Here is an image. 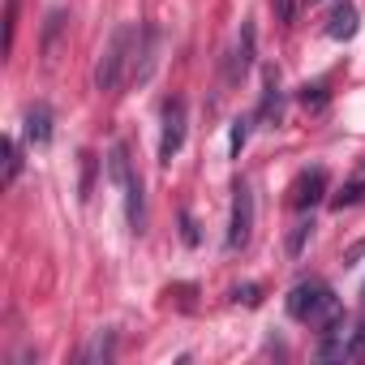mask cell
<instances>
[{"label":"cell","instance_id":"obj_9","mask_svg":"<svg viewBox=\"0 0 365 365\" xmlns=\"http://www.w3.org/2000/svg\"><path fill=\"white\" fill-rule=\"evenodd\" d=\"M26 138H31L35 146H48V142H52V112H48V103H35V108L26 112Z\"/></svg>","mask_w":365,"mask_h":365},{"label":"cell","instance_id":"obj_19","mask_svg":"<svg viewBox=\"0 0 365 365\" xmlns=\"http://www.w3.org/2000/svg\"><path fill=\"white\" fill-rule=\"evenodd\" d=\"M91 172H95V155H82V198L91 194Z\"/></svg>","mask_w":365,"mask_h":365},{"label":"cell","instance_id":"obj_5","mask_svg":"<svg viewBox=\"0 0 365 365\" xmlns=\"http://www.w3.org/2000/svg\"><path fill=\"white\" fill-rule=\"evenodd\" d=\"M185 146V99L163 103V133H159V159L172 163V155Z\"/></svg>","mask_w":365,"mask_h":365},{"label":"cell","instance_id":"obj_4","mask_svg":"<svg viewBox=\"0 0 365 365\" xmlns=\"http://www.w3.org/2000/svg\"><path fill=\"white\" fill-rule=\"evenodd\" d=\"M254 237V190L245 180L232 185V220H228V250H245Z\"/></svg>","mask_w":365,"mask_h":365},{"label":"cell","instance_id":"obj_15","mask_svg":"<svg viewBox=\"0 0 365 365\" xmlns=\"http://www.w3.org/2000/svg\"><path fill=\"white\" fill-rule=\"evenodd\" d=\"M309 228H314L309 220H301V224L292 228V237H288V254H301V245H305V237H309Z\"/></svg>","mask_w":365,"mask_h":365},{"label":"cell","instance_id":"obj_8","mask_svg":"<svg viewBox=\"0 0 365 365\" xmlns=\"http://www.w3.org/2000/svg\"><path fill=\"white\" fill-rule=\"evenodd\" d=\"M327 35L331 39H352L356 35V5L352 0H335V9L327 18Z\"/></svg>","mask_w":365,"mask_h":365},{"label":"cell","instance_id":"obj_16","mask_svg":"<svg viewBox=\"0 0 365 365\" xmlns=\"http://www.w3.org/2000/svg\"><path fill=\"white\" fill-rule=\"evenodd\" d=\"M271 5H275V18H279V22H292L297 9H301V0H271Z\"/></svg>","mask_w":365,"mask_h":365},{"label":"cell","instance_id":"obj_13","mask_svg":"<svg viewBox=\"0 0 365 365\" xmlns=\"http://www.w3.org/2000/svg\"><path fill=\"white\" fill-rule=\"evenodd\" d=\"M250 125H254L250 116H237V120H232V142H228V150H232V159H237V155L245 150V142H250Z\"/></svg>","mask_w":365,"mask_h":365},{"label":"cell","instance_id":"obj_2","mask_svg":"<svg viewBox=\"0 0 365 365\" xmlns=\"http://www.w3.org/2000/svg\"><path fill=\"white\" fill-rule=\"evenodd\" d=\"M288 314L297 322H309V327H331L335 318H344L339 309V297L322 284V279H305L288 292Z\"/></svg>","mask_w":365,"mask_h":365},{"label":"cell","instance_id":"obj_14","mask_svg":"<svg viewBox=\"0 0 365 365\" xmlns=\"http://www.w3.org/2000/svg\"><path fill=\"white\" fill-rule=\"evenodd\" d=\"M61 26H65V14L56 9V14L48 18V35H43V52H48V61H52V52H56V39H61Z\"/></svg>","mask_w":365,"mask_h":365},{"label":"cell","instance_id":"obj_3","mask_svg":"<svg viewBox=\"0 0 365 365\" xmlns=\"http://www.w3.org/2000/svg\"><path fill=\"white\" fill-rule=\"evenodd\" d=\"M108 172H112V180L125 190V220H129V228L133 232H146V198H142V176L133 172V163H129V150L116 142L112 146V155H108Z\"/></svg>","mask_w":365,"mask_h":365},{"label":"cell","instance_id":"obj_11","mask_svg":"<svg viewBox=\"0 0 365 365\" xmlns=\"http://www.w3.org/2000/svg\"><path fill=\"white\" fill-rule=\"evenodd\" d=\"M262 120H271V116H279V78L275 73H267V95H262V112H258Z\"/></svg>","mask_w":365,"mask_h":365},{"label":"cell","instance_id":"obj_10","mask_svg":"<svg viewBox=\"0 0 365 365\" xmlns=\"http://www.w3.org/2000/svg\"><path fill=\"white\" fill-rule=\"evenodd\" d=\"M361 198H365V159L356 163V172L339 185V194L331 198V207H335V211H344V207H352V202H361Z\"/></svg>","mask_w":365,"mask_h":365},{"label":"cell","instance_id":"obj_1","mask_svg":"<svg viewBox=\"0 0 365 365\" xmlns=\"http://www.w3.org/2000/svg\"><path fill=\"white\" fill-rule=\"evenodd\" d=\"M142 39L146 35L133 22H125V26L112 31L108 48L99 52V65H95V91L112 95L120 82H129V73H138V48H142Z\"/></svg>","mask_w":365,"mask_h":365},{"label":"cell","instance_id":"obj_18","mask_svg":"<svg viewBox=\"0 0 365 365\" xmlns=\"http://www.w3.org/2000/svg\"><path fill=\"white\" fill-rule=\"evenodd\" d=\"M82 356H86V361H95V356H112V344H108V339L99 335V339H95V344H91V348H86Z\"/></svg>","mask_w":365,"mask_h":365},{"label":"cell","instance_id":"obj_7","mask_svg":"<svg viewBox=\"0 0 365 365\" xmlns=\"http://www.w3.org/2000/svg\"><path fill=\"white\" fill-rule=\"evenodd\" d=\"M250 65H254V26L245 22L237 43H232V56H228V82H241L250 73Z\"/></svg>","mask_w":365,"mask_h":365},{"label":"cell","instance_id":"obj_6","mask_svg":"<svg viewBox=\"0 0 365 365\" xmlns=\"http://www.w3.org/2000/svg\"><path fill=\"white\" fill-rule=\"evenodd\" d=\"M322 194H327V172H322V168H309V172H301V176L292 180L288 207H292V211H309Z\"/></svg>","mask_w":365,"mask_h":365},{"label":"cell","instance_id":"obj_20","mask_svg":"<svg viewBox=\"0 0 365 365\" xmlns=\"http://www.w3.org/2000/svg\"><path fill=\"white\" fill-rule=\"evenodd\" d=\"M361 297H365V292H361Z\"/></svg>","mask_w":365,"mask_h":365},{"label":"cell","instance_id":"obj_12","mask_svg":"<svg viewBox=\"0 0 365 365\" xmlns=\"http://www.w3.org/2000/svg\"><path fill=\"white\" fill-rule=\"evenodd\" d=\"M18 172H22V150H18L14 138H5V185H14Z\"/></svg>","mask_w":365,"mask_h":365},{"label":"cell","instance_id":"obj_17","mask_svg":"<svg viewBox=\"0 0 365 365\" xmlns=\"http://www.w3.org/2000/svg\"><path fill=\"white\" fill-rule=\"evenodd\" d=\"M14 26H18V0H9L5 9V48H14Z\"/></svg>","mask_w":365,"mask_h":365}]
</instances>
